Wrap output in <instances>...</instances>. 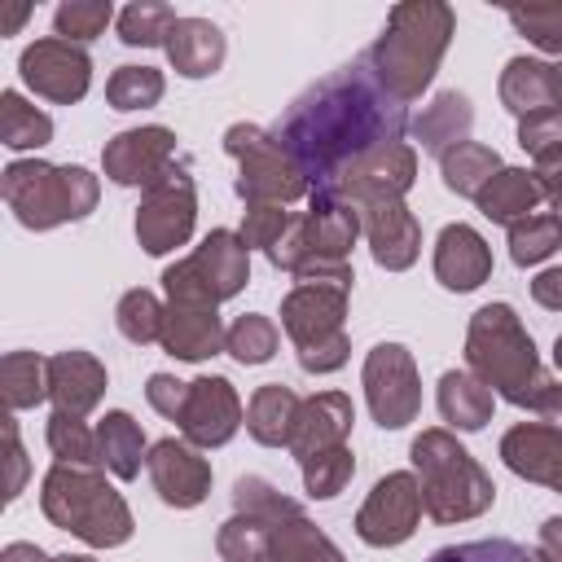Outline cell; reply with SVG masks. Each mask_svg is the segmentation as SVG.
I'll return each mask as SVG.
<instances>
[{
    "label": "cell",
    "instance_id": "obj_52",
    "mask_svg": "<svg viewBox=\"0 0 562 562\" xmlns=\"http://www.w3.org/2000/svg\"><path fill=\"white\" fill-rule=\"evenodd\" d=\"M0 562H53V558L40 544H31V540H13V544H4Z\"/></svg>",
    "mask_w": 562,
    "mask_h": 562
},
{
    "label": "cell",
    "instance_id": "obj_7",
    "mask_svg": "<svg viewBox=\"0 0 562 562\" xmlns=\"http://www.w3.org/2000/svg\"><path fill=\"white\" fill-rule=\"evenodd\" d=\"M347 299L351 285L325 281H303L281 299V329L290 334L303 373H334L347 364Z\"/></svg>",
    "mask_w": 562,
    "mask_h": 562
},
{
    "label": "cell",
    "instance_id": "obj_35",
    "mask_svg": "<svg viewBox=\"0 0 562 562\" xmlns=\"http://www.w3.org/2000/svg\"><path fill=\"white\" fill-rule=\"evenodd\" d=\"M558 246H562V220H558L553 211H536V215L509 224V259H514L518 268L544 263Z\"/></svg>",
    "mask_w": 562,
    "mask_h": 562
},
{
    "label": "cell",
    "instance_id": "obj_44",
    "mask_svg": "<svg viewBox=\"0 0 562 562\" xmlns=\"http://www.w3.org/2000/svg\"><path fill=\"white\" fill-rule=\"evenodd\" d=\"M518 145L531 154L536 171L562 158V110H544V114H527L518 119Z\"/></svg>",
    "mask_w": 562,
    "mask_h": 562
},
{
    "label": "cell",
    "instance_id": "obj_54",
    "mask_svg": "<svg viewBox=\"0 0 562 562\" xmlns=\"http://www.w3.org/2000/svg\"><path fill=\"white\" fill-rule=\"evenodd\" d=\"M553 110H562V66H553Z\"/></svg>",
    "mask_w": 562,
    "mask_h": 562
},
{
    "label": "cell",
    "instance_id": "obj_46",
    "mask_svg": "<svg viewBox=\"0 0 562 562\" xmlns=\"http://www.w3.org/2000/svg\"><path fill=\"white\" fill-rule=\"evenodd\" d=\"M290 211L285 206H272V202H263V206H246V215H241V241L250 246V250H272L281 237H285V228H290Z\"/></svg>",
    "mask_w": 562,
    "mask_h": 562
},
{
    "label": "cell",
    "instance_id": "obj_38",
    "mask_svg": "<svg viewBox=\"0 0 562 562\" xmlns=\"http://www.w3.org/2000/svg\"><path fill=\"white\" fill-rule=\"evenodd\" d=\"M44 439L53 448L57 461L66 465H101V448H97V430L83 426V417H70V413H48V426H44Z\"/></svg>",
    "mask_w": 562,
    "mask_h": 562
},
{
    "label": "cell",
    "instance_id": "obj_47",
    "mask_svg": "<svg viewBox=\"0 0 562 562\" xmlns=\"http://www.w3.org/2000/svg\"><path fill=\"white\" fill-rule=\"evenodd\" d=\"M145 400H149V408L162 413L167 422H180L184 400H189V382H180V378H171V373H149Z\"/></svg>",
    "mask_w": 562,
    "mask_h": 562
},
{
    "label": "cell",
    "instance_id": "obj_55",
    "mask_svg": "<svg viewBox=\"0 0 562 562\" xmlns=\"http://www.w3.org/2000/svg\"><path fill=\"white\" fill-rule=\"evenodd\" d=\"M53 562H97V558H88V553H57Z\"/></svg>",
    "mask_w": 562,
    "mask_h": 562
},
{
    "label": "cell",
    "instance_id": "obj_33",
    "mask_svg": "<svg viewBox=\"0 0 562 562\" xmlns=\"http://www.w3.org/2000/svg\"><path fill=\"white\" fill-rule=\"evenodd\" d=\"M53 140V119L31 105L22 92H0V145L9 149H40Z\"/></svg>",
    "mask_w": 562,
    "mask_h": 562
},
{
    "label": "cell",
    "instance_id": "obj_26",
    "mask_svg": "<svg viewBox=\"0 0 562 562\" xmlns=\"http://www.w3.org/2000/svg\"><path fill=\"white\" fill-rule=\"evenodd\" d=\"M470 127H474V110H470V97L457 92V88L435 92V101L413 119V136L435 158H443L448 149H457L461 140H470Z\"/></svg>",
    "mask_w": 562,
    "mask_h": 562
},
{
    "label": "cell",
    "instance_id": "obj_6",
    "mask_svg": "<svg viewBox=\"0 0 562 562\" xmlns=\"http://www.w3.org/2000/svg\"><path fill=\"white\" fill-rule=\"evenodd\" d=\"M4 206L22 228L48 233L57 224H75L97 211L101 180L79 162H44V158H18L0 176Z\"/></svg>",
    "mask_w": 562,
    "mask_h": 562
},
{
    "label": "cell",
    "instance_id": "obj_32",
    "mask_svg": "<svg viewBox=\"0 0 562 562\" xmlns=\"http://www.w3.org/2000/svg\"><path fill=\"white\" fill-rule=\"evenodd\" d=\"M0 395H4L9 413L44 404L48 400V360L35 351H9L0 360Z\"/></svg>",
    "mask_w": 562,
    "mask_h": 562
},
{
    "label": "cell",
    "instance_id": "obj_21",
    "mask_svg": "<svg viewBox=\"0 0 562 562\" xmlns=\"http://www.w3.org/2000/svg\"><path fill=\"white\" fill-rule=\"evenodd\" d=\"M351 422H356L351 395H342V391H316V395H307L303 408H299L294 435H290L294 461H307V457H316V452L342 448L347 435H351Z\"/></svg>",
    "mask_w": 562,
    "mask_h": 562
},
{
    "label": "cell",
    "instance_id": "obj_1",
    "mask_svg": "<svg viewBox=\"0 0 562 562\" xmlns=\"http://www.w3.org/2000/svg\"><path fill=\"white\" fill-rule=\"evenodd\" d=\"M268 132L290 154V162L299 167L307 189L329 193L356 162L404 140L408 110L356 57V61L338 66L334 75L316 79L307 92H299Z\"/></svg>",
    "mask_w": 562,
    "mask_h": 562
},
{
    "label": "cell",
    "instance_id": "obj_48",
    "mask_svg": "<svg viewBox=\"0 0 562 562\" xmlns=\"http://www.w3.org/2000/svg\"><path fill=\"white\" fill-rule=\"evenodd\" d=\"M4 426V465H9V479H4V501H18L22 496V487H26V448H22V435H18V422H13V413H4L0 417Z\"/></svg>",
    "mask_w": 562,
    "mask_h": 562
},
{
    "label": "cell",
    "instance_id": "obj_31",
    "mask_svg": "<svg viewBox=\"0 0 562 562\" xmlns=\"http://www.w3.org/2000/svg\"><path fill=\"white\" fill-rule=\"evenodd\" d=\"M501 167H505L501 154H496L492 145H483V140H461L457 149H448V154L439 158L443 184H448V193H457V198H479L483 184H487Z\"/></svg>",
    "mask_w": 562,
    "mask_h": 562
},
{
    "label": "cell",
    "instance_id": "obj_5",
    "mask_svg": "<svg viewBox=\"0 0 562 562\" xmlns=\"http://www.w3.org/2000/svg\"><path fill=\"white\" fill-rule=\"evenodd\" d=\"M408 457H413V474H417V487H422V509L435 522H470V518L492 509L496 483L457 443L452 430H443V426L422 430L413 439Z\"/></svg>",
    "mask_w": 562,
    "mask_h": 562
},
{
    "label": "cell",
    "instance_id": "obj_29",
    "mask_svg": "<svg viewBox=\"0 0 562 562\" xmlns=\"http://www.w3.org/2000/svg\"><path fill=\"white\" fill-rule=\"evenodd\" d=\"M299 408H303V400H299L290 386L263 382V386L250 395V404H246V430H250V439L263 443V448H290Z\"/></svg>",
    "mask_w": 562,
    "mask_h": 562
},
{
    "label": "cell",
    "instance_id": "obj_17",
    "mask_svg": "<svg viewBox=\"0 0 562 562\" xmlns=\"http://www.w3.org/2000/svg\"><path fill=\"white\" fill-rule=\"evenodd\" d=\"M180 435L193 443V448H224L237 426H241V400L233 391L228 378L220 373H202L189 382V400H184V413H180Z\"/></svg>",
    "mask_w": 562,
    "mask_h": 562
},
{
    "label": "cell",
    "instance_id": "obj_20",
    "mask_svg": "<svg viewBox=\"0 0 562 562\" xmlns=\"http://www.w3.org/2000/svg\"><path fill=\"white\" fill-rule=\"evenodd\" d=\"M492 277V246L470 224H443L435 237V281L452 294H470Z\"/></svg>",
    "mask_w": 562,
    "mask_h": 562
},
{
    "label": "cell",
    "instance_id": "obj_37",
    "mask_svg": "<svg viewBox=\"0 0 562 562\" xmlns=\"http://www.w3.org/2000/svg\"><path fill=\"white\" fill-rule=\"evenodd\" d=\"M162 92H167V79L154 66H119L105 79V101L114 110H149L162 101Z\"/></svg>",
    "mask_w": 562,
    "mask_h": 562
},
{
    "label": "cell",
    "instance_id": "obj_18",
    "mask_svg": "<svg viewBox=\"0 0 562 562\" xmlns=\"http://www.w3.org/2000/svg\"><path fill=\"white\" fill-rule=\"evenodd\" d=\"M149 483L171 509H193L211 492V461L189 439H158L145 457Z\"/></svg>",
    "mask_w": 562,
    "mask_h": 562
},
{
    "label": "cell",
    "instance_id": "obj_43",
    "mask_svg": "<svg viewBox=\"0 0 562 562\" xmlns=\"http://www.w3.org/2000/svg\"><path fill=\"white\" fill-rule=\"evenodd\" d=\"M505 18L540 53H562V0H549V4H514V9H505Z\"/></svg>",
    "mask_w": 562,
    "mask_h": 562
},
{
    "label": "cell",
    "instance_id": "obj_40",
    "mask_svg": "<svg viewBox=\"0 0 562 562\" xmlns=\"http://www.w3.org/2000/svg\"><path fill=\"white\" fill-rule=\"evenodd\" d=\"M162 316H167V307H162L149 290H140V285L127 290V294L119 299V307H114V325H119V334H123L127 342H136V347L162 338Z\"/></svg>",
    "mask_w": 562,
    "mask_h": 562
},
{
    "label": "cell",
    "instance_id": "obj_12",
    "mask_svg": "<svg viewBox=\"0 0 562 562\" xmlns=\"http://www.w3.org/2000/svg\"><path fill=\"white\" fill-rule=\"evenodd\" d=\"M360 386H364V404L382 430H404L408 422H417L422 378H417V360L404 342H378L364 356Z\"/></svg>",
    "mask_w": 562,
    "mask_h": 562
},
{
    "label": "cell",
    "instance_id": "obj_22",
    "mask_svg": "<svg viewBox=\"0 0 562 562\" xmlns=\"http://www.w3.org/2000/svg\"><path fill=\"white\" fill-rule=\"evenodd\" d=\"M105 395V364L92 351H57L48 356V400L57 413L88 417Z\"/></svg>",
    "mask_w": 562,
    "mask_h": 562
},
{
    "label": "cell",
    "instance_id": "obj_10",
    "mask_svg": "<svg viewBox=\"0 0 562 562\" xmlns=\"http://www.w3.org/2000/svg\"><path fill=\"white\" fill-rule=\"evenodd\" d=\"M224 149H228V158H237L233 189H237V198L246 206H263V202L290 206V202H299V198L312 193L307 180L299 176V167L290 162V154L277 145V136L268 127H259V123H233L224 132Z\"/></svg>",
    "mask_w": 562,
    "mask_h": 562
},
{
    "label": "cell",
    "instance_id": "obj_27",
    "mask_svg": "<svg viewBox=\"0 0 562 562\" xmlns=\"http://www.w3.org/2000/svg\"><path fill=\"white\" fill-rule=\"evenodd\" d=\"M435 404H439V417L452 426V430H483L492 422V404L496 395L470 373V369H448L439 378V391H435Z\"/></svg>",
    "mask_w": 562,
    "mask_h": 562
},
{
    "label": "cell",
    "instance_id": "obj_50",
    "mask_svg": "<svg viewBox=\"0 0 562 562\" xmlns=\"http://www.w3.org/2000/svg\"><path fill=\"white\" fill-rule=\"evenodd\" d=\"M536 176H540V184H544V198L553 202V215L562 220V158L549 162V167H540Z\"/></svg>",
    "mask_w": 562,
    "mask_h": 562
},
{
    "label": "cell",
    "instance_id": "obj_3",
    "mask_svg": "<svg viewBox=\"0 0 562 562\" xmlns=\"http://www.w3.org/2000/svg\"><path fill=\"white\" fill-rule=\"evenodd\" d=\"M452 31H457V13L443 0L395 4L386 13L382 35L360 53V61L378 75V83L391 97H400L408 105L430 88L443 53L452 44Z\"/></svg>",
    "mask_w": 562,
    "mask_h": 562
},
{
    "label": "cell",
    "instance_id": "obj_30",
    "mask_svg": "<svg viewBox=\"0 0 562 562\" xmlns=\"http://www.w3.org/2000/svg\"><path fill=\"white\" fill-rule=\"evenodd\" d=\"M97 448H101V465H105L114 479H136V474H140V461L149 457L140 422H136L132 413H123V408H114V413L101 417V426H97Z\"/></svg>",
    "mask_w": 562,
    "mask_h": 562
},
{
    "label": "cell",
    "instance_id": "obj_8",
    "mask_svg": "<svg viewBox=\"0 0 562 562\" xmlns=\"http://www.w3.org/2000/svg\"><path fill=\"white\" fill-rule=\"evenodd\" d=\"M220 562H347L342 549L299 509L285 518L233 514L215 536Z\"/></svg>",
    "mask_w": 562,
    "mask_h": 562
},
{
    "label": "cell",
    "instance_id": "obj_16",
    "mask_svg": "<svg viewBox=\"0 0 562 562\" xmlns=\"http://www.w3.org/2000/svg\"><path fill=\"white\" fill-rule=\"evenodd\" d=\"M180 162L176 154V132L162 127V123H149V127H127L119 136L105 140L101 149V167L114 184L123 189H149L154 180H162L171 167Z\"/></svg>",
    "mask_w": 562,
    "mask_h": 562
},
{
    "label": "cell",
    "instance_id": "obj_53",
    "mask_svg": "<svg viewBox=\"0 0 562 562\" xmlns=\"http://www.w3.org/2000/svg\"><path fill=\"white\" fill-rule=\"evenodd\" d=\"M26 18H31V4H13V9L4 13V22H0V35H13V31H18Z\"/></svg>",
    "mask_w": 562,
    "mask_h": 562
},
{
    "label": "cell",
    "instance_id": "obj_49",
    "mask_svg": "<svg viewBox=\"0 0 562 562\" xmlns=\"http://www.w3.org/2000/svg\"><path fill=\"white\" fill-rule=\"evenodd\" d=\"M531 299H536L540 307H549V312H562V268H544V272H536V281H531Z\"/></svg>",
    "mask_w": 562,
    "mask_h": 562
},
{
    "label": "cell",
    "instance_id": "obj_42",
    "mask_svg": "<svg viewBox=\"0 0 562 562\" xmlns=\"http://www.w3.org/2000/svg\"><path fill=\"white\" fill-rule=\"evenodd\" d=\"M303 505L294 496H285L277 483L259 479V474H241L233 483V514H250V518H285L299 514Z\"/></svg>",
    "mask_w": 562,
    "mask_h": 562
},
{
    "label": "cell",
    "instance_id": "obj_36",
    "mask_svg": "<svg viewBox=\"0 0 562 562\" xmlns=\"http://www.w3.org/2000/svg\"><path fill=\"white\" fill-rule=\"evenodd\" d=\"M277 342H281V334H277V325H272L263 312L237 316V321L228 325V334H224V351H228L237 364H268V360L277 356Z\"/></svg>",
    "mask_w": 562,
    "mask_h": 562
},
{
    "label": "cell",
    "instance_id": "obj_4",
    "mask_svg": "<svg viewBox=\"0 0 562 562\" xmlns=\"http://www.w3.org/2000/svg\"><path fill=\"white\" fill-rule=\"evenodd\" d=\"M40 509L57 531L79 536L92 549H114L132 540V509L119 496L114 483H105L101 465H66L53 461V470L40 483Z\"/></svg>",
    "mask_w": 562,
    "mask_h": 562
},
{
    "label": "cell",
    "instance_id": "obj_41",
    "mask_svg": "<svg viewBox=\"0 0 562 562\" xmlns=\"http://www.w3.org/2000/svg\"><path fill=\"white\" fill-rule=\"evenodd\" d=\"M299 470H303V492H307L312 501H334V496L351 483L356 457H351V448L342 443V448H329V452H316V457L299 461Z\"/></svg>",
    "mask_w": 562,
    "mask_h": 562
},
{
    "label": "cell",
    "instance_id": "obj_39",
    "mask_svg": "<svg viewBox=\"0 0 562 562\" xmlns=\"http://www.w3.org/2000/svg\"><path fill=\"white\" fill-rule=\"evenodd\" d=\"M110 22H119L110 0H61V4L53 9V35H57V40H70V44L97 40Z\"/></svg>",
    "mask_w": 562,
    "mask_h": 562
},
{
    "label": "cell",
    "instance_id": "obj_51",
    "mask_svg": "<svg viewBox=\"0 0 562 562\" xmlns=\"http://www.w3.org/2000/svg\"><path fill=\"white\" fill-rule=\"evenodd\" d=\"M540 553L549 562H562V518H544V527H540Z\"/></svg>",
    "mask_w": 562,
    "mask_h": 562
},
{
    "label": "cell",
    "instance_id": "obj_14",
    "mask_svg": "<svg viewBox=\"0 0 562 562\" xmlns=\"http://www.w3.org/2000/svg\"><path fill=\"white\" fill-rule=\"evenodd\" d=\"M18 75H22V83H26L35 97H44V101H53V105H75V101L88 97L92 57L83 53V44L44 35V40H35V44L22 48Z\"/></svg>",
    "mask_w": 562,
    "mask_h": 562
},
{
    "label": "cell",
    "instance_id": "obj_45",
    "mask_svg": "<svg viewBox=\"0 0 562 562\" xmlns=\"http://www.w3.org/2000/svg\"><path fill=\"white\" fill-rule=\"evenodd\" d=\"M426 562H540V553H531L518 540L492 536V540H470V544H443Z\"/></svg>",
    "mask_w": 562,
    "mask_h": 562
},
{
    "label": "cell",
    "instance_id": "obj_56",
    "mask_svg": "<svg viewBox=\"0 0 562 562\" xmlns=\"http://www.w3.org/2000/svg\"><path fill=\"white\" fill-rule=\"evenodd\" d=\"M553 364L562 369V334H558V342H553Z\"/></svg>",
    "mask_w": 562,
    "mask_h": 562
},
{
    "label": "cell",
    "instance_id": "obj_24",
    "mask_svg": "<svg viewBox=\"0 0 562 562\" xmlns=\"http://www.w3.org/2000/svg\"><path fill=\"white\" fill-rule=\"evenodd\" d=\"M162 48H167L171 70L184 75V79H206L228 57V40L211 18H180Z\"/></svg>",
    "mask_w": 562,
    "mask_h": 562
},
{
    "label": "cell",
    "instance_id": "obj_15",
    "mask_svg": "<svg viewBox=\"0 0 562 562\" xmlns=\"http://www.w3.org/2000/svg\"><path fill=\"white\" fill-rule=\"evenodd\" d=\"M422 522V487L413 470H395L382 474L373 483V492L364 496V505L356 509V536L369 549H395L404 544Z\"/></svg>",
    "mask_w": 562,
    "mask_h": 562
},
{
    "label": "cell",
    "instance_id": "obj_34",
    "mask_svg": "<svg viewBox=\"0 0 562 562\" xmlns=\"http://www.w3.org/2000/svg\"><path fill=\"white\" fill-rule=\"evenodd\" d=\"M176 9L162 4V0H136L119 13V40L127 48H162L171 26H176Z\"/></svg>",
    "mask_w": 562,
    "mask_h": 562
},
{
    "label": "cell",
    "instance_id": "obj_25",
    "mask_svg": "<svg viewBox=\"0 0 562 562\" xmlns=\"http://www.w3.org/2000/svg\"><path fill=\"white\" fill-rule=\"evenodd\" d=\"M474 202H479V211H483L492 224H505V228H509V224L536 215V206L544 202V184H540V176L527 171V167H501V171L483 184V193H479Z\"/></svg>",
    "mask_w": 562,
    "mask_h": 562
},
{
    "label": "cell",
    "instance_id": "obj_23",
    "mask_svg": "<svg viewBox=\"0 0 562 562\" xmlns=\"http://www.w3.org/2000/svg\"><path fill=\"white\" fill-rule=\"evenodd\" d=\"M224 321H220V307H189V303H167V316H162V351L176 356V360H206L215 351H224Z\"/></svg>",
    "mask_w": 562,
    "mask_h": 562
},
{
    "label": "cell",
    "instance_id": "obj_11",
    "mask_svg": "<svg viewBox=\"0 0 562 562\" xmlns=\"http://www.w3.org/2000/svg\"><path fill=\"white\" fill-rule=\"evenodd\" d=\"M342 202L356 206L360 228L369 237V255L378 268L386 272H404L417 263L422 255V224L413 220L404 193L395 189H351V193H334Z\"/></svg>",
    "mask_w": 562,
    "mask_h": 562
},
{
    "label": "cell",
    "instance_id": "obj_57",
    "mask_svg": "<svg viewBox=\"0 0 562 562\" xmlns=\"http://www.w3.org/2000/svg\"><path fill=\"white\" fill-rule=\"evenodd\" d=\"M540 562H549V558H544V553H540Z\"/></svg>",
    "mask_w": 562,
    "mask_h": 562
},
{
    "label": "cell",
    "instance_id": "obj_19",
    "mask_svg": "<svg viewBox=\"0 0 562 562\" xmlns=\"http://www.w3.org/2000/svg\"><path fill=\"white\" fill-rule=\"evenodd\" d=\"M501 461L549 492H562V422H518L501 435Z\"/></svg>",
    "mask_w": 562,
    "mask_h": 562
},
{
    "label": "cell",
    "instance_id": "obj_9",
    "mask_svg": "<svg viewBox=\"0 0 562 562\" xmlns=\"http://www.w3.org/2000/svg\"><path fill=\"white\" fill-rule=\"evenodd\" d=\"M246 281H250V246L233 228H211L193 255L176 259L162 272L167 303H189V307H220L224 299L241 294Z\"/></svg>",
    "mask_w": 562,
    "mask_h": 562
},
{
    "label": "cell",
    "instance_id": "obj_13",
    "mask_svg": "<svg viewBox=\"0 0 562 562\" xmlns=\"http://www.w3.org/2000/svg\"><path fill=\"white\" fill-rule=\"evenodd\" d=\"M198 224V189L184 162H176L162 180H154L140 193L136 206V241L145 255H171L193 237Z\"/></svg>",
    "mask_w": 562,
    "mask_h": 562
},
{
    "label": "cell",
    "instance_id": "obj_28",
    "mask_svg": "<svg viewBox=\"0 0 562 562\" xmlns=\"http://www.w3.org/2000/svg\"><path fill=\"white\" fill-rule=\"evenodd\" d=\"M496 92H501V105L518 119L544 114V110H553V66L540 57H509Z\"/></svg>",
    "mask_w": 562,
    "mask_h": 562
},
{
    "label": "cell",
    "instance_id": "obj_2",
    "mask_svg": "<svg viewBox=\"0 0 562 562\" xmlns=\"http://www.w3.org/2000/svg\"><path fill=\"white\" fill-rule=\"evenodd\" d=\"M465 369L514 408L562 422V382L540 364L531 334L509 303H483L465 329Z\"/></svg>",
    "mask_w": 562,
    "mask_h": 562
}]
</instances>
